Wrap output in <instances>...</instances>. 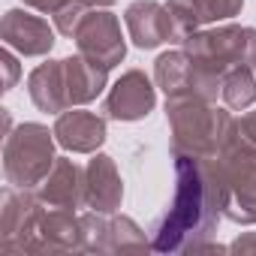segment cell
Here are the masks:
<instances>
[{"label": "cell", "mask_w": 256, "mask_h": 256, "mask_svg": "<svg viewBox=\"0 0 256 256\" xmlns=\"http://www.w3.org/2000/svg\"><path fill=\"white\" fill-rule=\"evenodd\" d=\"M175 160V184L166 211L151 226V250L157 253H193L202 241H211L223 205L226 190L220 181L217 157H187L172 154Z\"/></svg>", "instance_id": "1"}, {"label": "cell", "mask_w": 256, "mask_h": 256, "mask_svg": "<svg viewBox=\"0 0 256 256\" xmlns=\"http://www.w3.org/2000/svg\"><path fill=\"white\" fill-rule=\"evenodd\" d=\"M166 120H169V148L172 154L187 157H217L229 136L235 118L226 108H217L199 96H166Z\"/></svg>", "instance_id": "2"}, {"label": "cell", "mask_w": 256, "mask_h": 256, "mask_svg": "<svg viewBox=\"0 0 256 256\" xmlns=\"http://www.w3.org/2000/svg\"><path fill=\"white\" fill-rule=\"evenodd\" d=\"M54 130L24 120L12 133H6L4 145V178L12 187H40L54 169Z\"/></svg>", "instance_id": "3"}, {"label": "cell", "mask_w": 256, "mask_h": 256, "mask_svg": "<svg viewBox=\"0 0 256 256\" xmlns=\"http://www.w3.org/2000/svg\"><path fill=\"white\" fill-rule=\"evenodd\" d=\"M217 169L226 190L223 217L241 226H253L256 223V145L232 133L226 148L217 154Z\"/></svg>", "instance_id": "4"}, {"label": "cell", "mask_w": 256, "mask_h": 256, "mask_svg": "<svg viewBox=\"0 0 256 256\" xmlns=\"http://www.w3.org/2000/svg\"><path fill=\"white\" fill-rule=\"evenodd\" d=\"M181 48L214 72L226 76L238 64H253L256 58V28L244 24H214L193 30L181 40Z\"/></svg>", "instance_id": "5"}, {"label": "cell", "mask_w": 256, "mask_h": 256, "mask_svg": "<svg viewBox=\"0 0 256 256\" xmlns=\"http://www.w3.org/2000/svg\"><path fill=\"white\" fill-rule=\"evenodd\" d=\"M46 202L34 187H6L0 199V253H36V232Z\"/></svg>", "instance_id": "6"}, {"label": "cell", "mask_w": 256, "mask_h": 256, "mask_svg": "<svg viewBox=\"0 0 256 256\" xmlns=\"http://www.w3.org/2000/svg\"><path fill=\"white\" fill-rule=\"evenodd\" d=\"M72 40L78 46V54L102 64L106 70L118 66L126 58V40L120 34V22L108 10H90L76 28Z\"/></svg>", "instance_id": "7"}, {"label": "cell", "mask_w": 256, "mask_h": 256, "mask_svg": "<svg viewBox=\"0 0 256 256\" xmlns=\"http://www.w3.org/2000/svg\"><path fill=\"white\" fill-rule=\"evenodd\" d=\"M157 106V88L151 84V78L142 70H126L106 94V118L112 120H124V124H133L142 120L154 112Z\"/></svg>", "instance_id": "8"}, {"label": "cell", "mask_w": 256, "mask_h": 256, "mask_svg": "<svg viewBox=\"0 0 256 256\" xmlns=\"http://www.w3.org/2000/svg\"><path fill=\"white\" fill-rule=\"evenodd\" d=\"M126 34H130L136 48H160L163 42H181L175 16L160 0H136L124 12Z\"/></svg>", "instance_id": "9"}, {"label": "cell", "mask_w": 256, "mask_h": 256, "mask_svg": "<svg viewBox=\"0 0 256 256\" xmlns=\"http://www.w3.org/2000/svg\"><path fill=\"white\" fill-rule=\"evenodd\" d=\"M54 30L42 16H34L28 10H10L0 24L4 46L18 52L22 58H46L54 48Z\"/></svg>", "instance_id": "10"}, {"label": "cell", "mask_w": 256, "mask_h": 256, "mask_svg": "<svg viewBox=\"0 0 256 256\" xmlns=\"http://www.w3.org/2000/svg\"><path fill=\"white\" fill-rule=\"evenodd\" d=\"M106 136V118L88 108H66L54 120V139L70 154H96Z\"/></svg>", "instance_id": "11"}, {"label": "cell", "mask_w": 256, "mask_h": 256, "mask_svg": "<svg viewBox=\"0 0 256 256\" xmlns=\"http://www.w3.org/2000/svg\"><path fill=\"white\" fill-rule=\"evenodd\" d=\"M40 199L46 205H52V208H70V211L84 208L88 205V178H84V169L76 160L58 157L54 169L40 184Z\"/></svg>", "instance_id": "12"}, {"label": "cell", "mask_w": 256, "mask_h": 256, "mask_svg": "<svg viewBox=\"0 0 256 256\" xmlns=\"http://www.w3.org/2000/svg\"><path fill=\"white\" fill-rule=\"evenodd\" d=\"M72 250H84L82 217L70 208L46 205L36 232V253H72Z\"/></svg>", "instance_id": "13"}, {"label": "cell", "mask_w": 256, "mask_h": 256, "mask_svg": "<svg viewBox=\"0 0 256 256\" xmlns=\"http://www.w3.org/2000/svg\"><path fill=\"white\" fill-rule=\"evenodd\" d=\"M88 178V208L100 214H114L124 202V181L108 154H94L84 166Z\"/></svg>", "instance_id": "14"}, {"label": "cell", "mask_w": 256, "mask_h": 256, "mask_svg": "<svg viewBox=\"0 0 256 256\" xmlns=\"http://www.w3.org/2000/svg\"><path fill=\"white\" fill-rule=\"evenodd\" d=\"M169 12L175 16L181 40L193 30L211 28L217 22H229L244 10V0H169Z\"/></svg>", "instance_id": "15"}, {"label": "cell", "mask_w": 256, "mask_h": 256, "mask_svg": "<svg viewBox=\"0 0 256 256\" xmlns=\"http://www.w3.org/2000/svg\"><path fill=\"white\" fill-rule=\"evenodd\" d=\"M64 78H66V96H70V108H72V106L94 102L106 90L108 70L84 54H76V58H64Z\"/></svg>", "instance_id": "16"}, {"label": "cell", "mask_w": 256, "mask_h": 256, "mask_svg": "<svg viewBox=\"0 0 256 256\" xmlns=\"http://www.w3.org/2000/svg\"><path fill=\"white\" fill-rule=\"evenodd\" d=\"M28 94L34 106L46 114H60L70 108L66 96V78H64V60H46L28 76Z\"/></svg>", "instance_id": "17"}, {"label": "cell", "mask_w": 256, "mask_h": 256, "mask_svg": "<svg viewBox=\"0 0 256 256\" xmlns=\"http://www.w3.org/2000/svg\"><path fill=\"white\" fill-rule=\"evenodd\" d=\"M154 82L166 96H190L193 82V60L184 48L163 52L154 60Z\"/></svg>", "instance_id": "18"}, {"label": "cell", "mask_w": 256, "mask_h": 256, "mask_svg": "<svg viewBox=\"0 0 256 256\" xmlns=\"http://www.w3.org/2000/svg\"><path fill=\"white\" fill-rule=\"evenodd\" d=\"M145 250H151V238L133 217L108 214L102 253H145Z\"/></svg>", "instance_id": "19"}, {"label": "cell", "mask_w": 256, "mask_h": 256, "mask_svg": "<svg viewBox=\"0 0 256 256\" xmlns=\"http://www.w3.org/2000/svg\"><path fill=\"white\" fill-rule=\"evenodd\" d=\"M223 102L232 112H247L256 102V70L253 64H238L223 76Z\"/></svg>", "instance_id": "20"}, {"label": "cell", "mask_w": 256, "mask_h": 256, "mask_svg": "<svg viewBox=\"0 0 256 256\" xmlns=\"http://www.w3.org/2000/svg\"><path fill=\"white\" fill-rule=\"evenodd\" d=\"M88 12H90V6L84 4V0H66V4L54 12V28H58V34L72 36L76 28L82 24V18H84Z\"/></svg>", "instance_id": "21"}, {"label": "cell", "mask_w": 256, "mask_h": 256, "mask_svg": "<svg viewBox=\"0 0 256 256\" xmlns=\"http://www.w3.org/2000/svg\"><path fill=\"white\" fill-rule=\"evenodd\" d=\"M0 66H4V94H10L22 76V66H18V58L12 54V48L6 46L4 52H0Z\"/></svg>", "instance_id": "22"}, {"label": "cell", "mask_w": 256, "mask_h": 256, "mask_svg": "<svg viewBox=\"0 0 256 256\" xmlns=\"http://www.w3.org/2000/svg\"><path fill=\"white\" fill-rule=\"evenodd\" d=\"M232 133H235L238 139H244V142L256 145V108H253V112H247V114H241V118L235 120Z\"/></svg>", "instance_id": "23"}, {"label": "cell", "mask_w": 256, "mask_h": 256, "mask_svg": "<svg viewBox=\"0 0 256 256\" xmlns=\"http://www.w3.org/2000/svg\"><path fill=\"white\" fill-rule=\"evenodd\" d=\"M232 253H256V232H244L229 244Z\"/></svg>", "instance_id": "24"}, {"label": "cell", "mask_w": 256, "mask_h": 256, "mask_svg": "<svg viewBox=\"0 0 256 256\" xmlns=\"http://www.w3.org/2000/svg\"><path fill=\"white\" fill-rule=\"evenodd\" d=\"M64 4H66V0H24V6L36 10V12H48V16H54Z\"/></svg>", "instance_id": "25"}, {"label": "cell", "mask_w": 256, "mask_h": 256, "mask_svg": "<svg viewBox=\"0 0 256 256\" xmlns=\"http://www.w3.org/2000/svg\"><path fill=\"white\" fill-rule=\"evenodd\" d=\"M84 4H88L90 10H108V6L114 4V0H84Z\"/></svg>", "instance_id": "26"}, {"label": "cell", "mask_w": 256, "mask_h": 256, "mask_svg": "<svg viewBox=\"0 0 256 256\" xmlns=\"http://www.w3.org/2000/svg\"><path fill=\"white\" fill-rule=\"evenodd\" d=\"M253 70H256V58H253Z\"/></svg>", "instance_id": "27"}]
</instances>
